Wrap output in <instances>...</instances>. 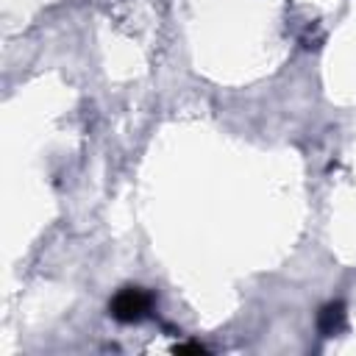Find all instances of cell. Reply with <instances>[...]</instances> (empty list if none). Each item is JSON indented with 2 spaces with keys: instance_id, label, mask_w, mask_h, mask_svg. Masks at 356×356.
I'll use <instances>...</instances> for the list:
<instances>
[{
  "instance_id": "cell-2",
  "label": "cell",
  "mask_w": 356,
  "mask_h": 356,
  "mask_svg": "<svg viewBox=\"0 0 356 356\" xmlns=\"http://www.w3.org/2000/svg\"><path fill=\"white\" fill-rule=\"evenodd\" d=\"M317 328H320L323 337H331V334L342 331L345 328V303L334 300V303L323 306L320 314H317Z\"/></svg>"
},
{
  "instance_id": "cell-3",
  "label": "cell",
  "mask_w": 356,
  "mask_h": 356,
  "mask_svg": "<svg viewBox=\"0 0 356 356\" xmlns=\"http://www.w3.org/2000/svg\"><path fill=\"white\" fill-rule=\"evenodd\" d=\"M175 350H178V353H206V348H203V345H197V342H186V345H178Z\"/></svg>"
},
{
  "instance_id": "cell-1",
  "label": "cell",
  "mask_w": 356,
  "mask_h": 356,
  "mask_svg": "<svg viewBox=\"0 0 356 356\" xmlns=\"http://www.w3.org/2000/svg\"><path fill=\"white\" fill-rule=\"evenodd\" d=\"M150 306H153V295H150L147 289L125 286V289H120V292L114 295L108 312H111V317L120 320V323H136V320L147 317Z\"/></svg>"
}]
</instances>
